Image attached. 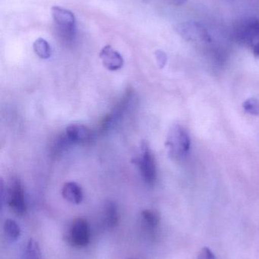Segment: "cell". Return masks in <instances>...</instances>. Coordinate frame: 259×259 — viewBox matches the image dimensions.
Listing matches in <instances>:
<instances>
[{
    "instance_id": "cell-7",
    "label": "cell",
    "mask_w": 259,
    "mask_h": 259,
    "mask_svg": "<svg viewBox=\"0 0 259 259\" xmlns=\"http://www.w3.org/2000/svg\"><path fill=\"white\" fill-rule=\"evenodd\" d=\"M68 240L76 247H85L90 242V228L88 222L82 218H78L70 225Z\"/></svg>"
},
{
    "instance_id": "cell-1",
    "label": "cell",
    "mask_w": 259,
    "mask_h": 259,
    "mask_svg": "<svg viewBox=\"0 0 259 259\" xmlns=\"http://www.w3.org/2000/svg\"><path fill=\"white\" fill-rule=\"evenodd\" d=\"M191 141L187 130L179 124L172 126L166 140V147L171 158L178 159L185 156L190 149Z\"/></svg>"
},
{
    "instance_id": "cell-6",
    "label": "cell",
    "mask_w": 259,
    "mask_h": 259,
    "mask_svg": "<svg viewBox=\"0 0 259 259\" xmlns=\"http://www.w3.org/2000/svg\"><path fill=\"white\" fill-rule=\"evenodd\" d=\"M237 37L241 44L252 49V53L259 57V20L249 19L240 24L237 28Z\"/></svg>"
},
{
    "instance_id": "cell-20",
    "label": "cell",
    "mask_w": 259,
    "mask_h": 259,
    "mask_svg": "<svg viewBox=\"0 0 259 259\" xmlns=\"http://www.w3.org/2000/svg\"><path fill=\"white\" fill-rule=\"evenodd\" d=\"M198 259H216L212 251L208 247L203 248L199 252Z\"/></svg>"
},
{
    "instance_id": "cell-19",
    "label": "cell",
    "mask_w": 259,
    "mask_h": 259,
    "mask_svg": "<svg viewBox=\"0 0 259 259\" xmlns=\"http://www.w3.org/2000/svg\"><path fill=\"white\" fill-rule=\"evenodd\" d=\"M155 56H156L157 62H158V66L161 68H164L167 62V54L162 50H157L155 52Z\"/></svg>"
},
{
    "instance_id": "cell-10",
    "label": "cell",
    "mask_w": 259,
    "mask_h": 259,
    "mask_svg": "<svg viewBox=\"0 0 259 259\" xmlns=\"http://www.w3.org/2000/svg\"><path fill=\"white\" fill-rule=\"evenodd\" d=\"M100 58L103 66L109 71H118L123 68L124 64L123 56L109 45L105 46L102 49Z\"/></svg>"
},
{
    "instance_id": "cell-16",
    "label": "cell",
    "mask_w": 259,
    "mask_h": 259,
    "mask_svg": "<svg viewBox=\"0 0 259 259\" xmlns=\"http://www.w3.org/2000/svg\"><path fill=\"white\" fill-rule=\"evenodd\" d=\"M24 259H42L39 245L33 239H30L26 245Z\"/></svg>"
},
{
    "instance_id": "cell-5",
    "label": "cell",
    "mask_w": 259,
    "mask_h": 259,
    "mask_svg": "<svg viewBox=\"0 0 259 259\" xmlns=\"http://www.w3.org/2000/svg\"><path fill=\"white\" fill-rule=\"evenodd\" d=\"M132 97H133V91L132 89H128L113 110L102 119L99 127L100 133L105 134L108 132L120 121L129 109L132 103Z\"/></svg>"
},
{
    "instance_id": "cell-8",
    "label": "cell",
    "mask_w": 259,
    "mask_h": 259,
    "mask_svg": "<svg viewBox=\"0 0 259 259\" xmlns=\"http://www.w3.org/2000/svg\"><path fill=\"white\" fill-rule=\"evenodd\" d=\"M175 30L178 34L187 40H201L210 42L211 35L202 24L196 22L180 23L175 26Z\"/></svg>"
},
{
    "instance_id": "cell-14",
    "label": "cell",
    "mask_w": 259,
    "mask_h": 259,
    "mask_svg": "<svg viewBox=\"0 0 259 259\" xmlns=\"http://www.w3.org/2000/svg\"><path fill=\"white\" fill-rule=\"evenodd\" d=\"M71 145H72V143L68 140L65 134H61L59 137H56L52 143V154L53 155H60L66 149V148H68Z\"/></svg>"
},
{
    "instance_id": "cell-12",
    "label": "cell",
    "mask_w": 259,
    "mask_h": 259,
    "mask_svg": "<svg viewBox=\"0 0 259 259\" xmlns=\"http://www.w3.org/2000/svg\"><path fill=\"white\" fill-rule=\"evenodd\" d=\"M103 220L108 228H114L119 223V214L117 205L113 201H106L103 205Z\"/></svg>"
},
{
    "instance_id": "cell-11",
    "label": "cell",
    "mask_w": 259,
    "mask_h": 259,
    "mask_svg": "<svg viewBox=\"0 0 259 259\" xmlns=\"http://www.w3.org/2000/svg\"><path fill=\"white\" fill-rule=\"evenodd\" d=\"M62 197L76 205H79L83 201V191L80 185L76 182H67L64 184L62 189Z\"/></svg>"
},
{
    "instance_id": "cell-3",
    "label": "cell",
    "mask_w": 259,
    "mask_h": 259,
    "mask_svg": "<svg viewBox=\"0 0 259 259\" xmlns=\"http://www.w3.org/2000/svg\"><path fill=\"white\" fill-rule=\"evenodd\" d=\"M134 163L139 169L141 178L149 185H153L157 181V165L155 155L146 141L141 142L138 155Z\"/></svg>"
},
{
    "instance_id": "cell-18",
    "label": "cell",
    "mask_w": 259,
    "mask_h": 259,
    "mask_svg": "<svg viewBox=\"0 0 259 259\" xmlns=\"http://www.w3.org/2000/svg\"><path fill=\"white\" fill-rule=\"evenodd\" d=\"M243 109L245 112L249 115H259V100L255 98L249 99L243 103Z\"/></svg>"
},
{
    "instance_id": "cell-17",
    "label": "cell",
    "mask_w": 259,
    "mask_h": 259,
    "mask_svg": "<svg viewBox=\"0 0 259 259\" xmlns=\"http://www.w3.org/2000/svg\"><path fill=\"white\" fill-rule=\"evenodd\" d=\"M5 232L11 240H16L21 235V229L16 222L8 219L4 225Z\"/></svg>"
},
{
    "instance_id": "cell-4",
    "label": "cell",
    "mask_w": 259,
    "mask_h": 259,
    "mask_svg": "<svg viewBox=\"0 0 259 259\" xmlns=\"http://www.w3.org/2000/svg\"><path fill=\"white\" fill-rule=\"evenodd\" d=\"M51 12L61 36L65 40H72L76 32V21L74 14L71 11L59 6L52 7Z\"/></svg>"
},
{
    "instance_id": "cell-21",
    "label": "cell",
    "mask_w": 259,
    "mask_h": 259,
    "mask_svg": "<svg viewBox=\"0 0 259 259\" xmlns=\"http://www.w3.org/2000/svg\"><path fill=\"white\" fill-rule=\"evenodd\" d=\"M163 1L166 2V3H169V4L179 6L185 4L187 0H163Z\"/></svg>"
},
{
    "instance_id": "cell-13",
    "label": "cell",
    "mask_w": 259,
    "mask_h": 259,
    "mask_svg": "<svg viewBox=\"0 0 259 259\" xmlns=\"http://www.w3.org/2000/svg\"><path fill=\"white\" fill-rule=\"evenodd\" d=\"M33 51L41 59H47L52 55L51 47L46 39L38 38L33 44Z\"/></svg>"
},
{
    "instance_id": "cell-2",
    "label": "cell",
    "mask_w": 259,
    "mask_h": 259,
    "mask_svg": "<svg viewBox=\"0 0 259 259\" xmlns=\"http://www.w3.org/2000/svg\"><path fill=\"white\" fill-rule=\"evenodd\" d=\"M2 200L6 199L11 209L17 214L21 216L25 213L26 201L24 189L21 180L17 177H12L6 187V193L3 190V181H1Z\"/></svg>"
},
{
    "instance_id": "cell-15",
    "label": "cell",
    "mask_w": 259,
    "mask_h": 259,
    "mask_svg": "<svg viewBox=\"0 0 259 259\" xmlns=\"http://www.w3.org/2000/svg\"><path fill=\"white\" fill-rule=\"evenodd\" d=\"M141 216L143 223L151 229H155L159 224V214L152 210H144L141 211Z\"/></svg>"
},
{
    "instance_id": "cell-9",
    "label": "cell",
    "mask_w": 259,
    "mask_h": 259,
    "mask_svg": "<svg viewBox=\"0 0 259 259\" xmlns=\"http://www.w3.org/2000/svg\"><path fill=\"white\" fill-rule=\"evenodd\" d=\"M65 134L72 144H86L94 137L91 129L79 124H70L65 129Z\"/></svg>"
}]
</instances>
